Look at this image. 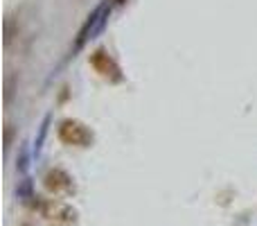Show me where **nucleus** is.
Wrapping results in <instances>:
<instances>
[{
  "label": "nucleus",
  "instance_id": "4",
  "mask_svg": "<svg viewBox=\"0 0 257 226\" xmlns=\"http://www.w3.org/2000/svg\"><path fill=\"white\" fill-rule=\"evenodd\" d=\"M43 186H45V190L52 192V195H70V192L75 190L72 177L61 168L48 170V174L43 177Z\"/></svg>",
  "mask_w": 257,
  "mask_h": 226
},
{
  "label": "nucleus",
  "instance_id": "2",
  "mask_svg": "<svg viewBox=\"0 0 257 226\" xmlns=\"http://www.w3.org/2000/svg\"><path fill=\"white\" fill-rule=\"evenodd\" d=\"M39 210L48 222L57 226H75L77 224V210L70 204L59 199H45L39 204Z\"/></svg>",
  "mask_w": 257,
  "mask_h": 226
},
{
  "label": "nucleus",
  "instance_id": "5",
  "mask_svg": "<svg viewBox=\"0 0 257 226\" xmlns=\"http://www.w3.org/2000/svg\"><path fill=\"white\" fill-rule=\"evenodd\" d=\"M117 3H124V0H117Z\"/></svg>",
  "mask_w": 257,
  "mask_h": 226
},
{
  "label": "nucleus",
  "instance_id": "3",
  "mask_svg": "<svg viewBox=\"0 0 257 226\" xmlns=\"http://www.w3.org/2000/svg\"><path fill=\"white\" fill-rule=\"evenodd\" d=\"M90 66L95 68V70L99 72V75L104 77V80L108 82H122V70L120 66L115 63V59L111 57V54L106 52V50H95L93 54H90Z\"/></svg>",
  "mask_w": 257,
  "mask_h": 226
},
{
  "label": "nucleus",
  "instance_id": "1",
  "mask_svg": "<svg viewBox=\"0 0 257 226\" xmlns=\"http://www.w3.org/2000/svg\"><path fill=\"white\" fill-rule=\"evenodd\" d=\"M59 140L68 147H90L93 145V131L81 120H63L59 124Z\"/></svg>",
  "mask_w": 257,
  "mask_h": 226
}]
</instances>
